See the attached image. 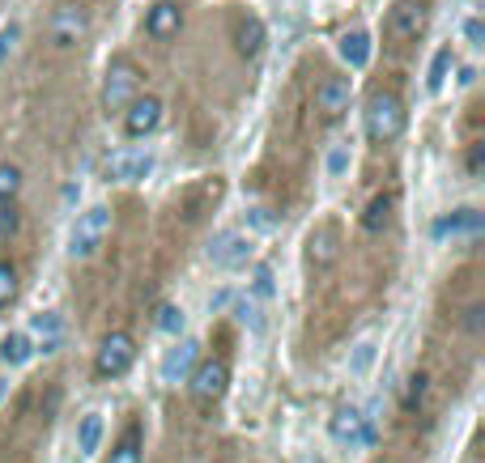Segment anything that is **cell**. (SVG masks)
<instances>
[{
    "label": "cell",
    "instance_id": "cell-1",
    "mask_svg": "<svg viewBox=\"0 0 485 463\" xmlns=\"http://www.w3.org/2000/svg\"><path fill=\"white\" fill-rule=\"evenodd\" d=\"M141 85H146V73H141L137 60H128V56L111 60L107 65V77H102V107L111 115H124L141 98Z\"/></svg>",
    "mask_w": 485,
    "mask_h": 463
},
{
    "label": "cell",
    "instance_id": "cell-2",
    "mask_svg": "<svg viewBox=\"0 0 485 463\" xmlns=\"http://www.w3.org/2000/svg\"><path fill=\"white\" fill-rule=\"evenodd\" d=\"M362 128L375 144H392L404 132V102L392 90H375L362 111Z\"/></svg>",
    "mask_w": 485,
    "mask_h": 463
},
{
    "label": "cell",
    "instance_id": "cell-3",
    "mask_svg": "<svg viewBox=\"0 0 485 463\" xmlns=\"http://www.w3.org/2000/svg\"><path fill=\"white\" fill-rule=\"evenodd\" d=\"M107 230H111V213H107L102 205L77 213V222H73V234H68V256H73V259L94 256L98 247H102V239H107Z\"/></svg>",
    "mask_w": 485,
    "mask_h": 463
},
{
    "label": "cell",
    "instance_id": "cell-4",
    "mask_svg": "<svg viewBox=\"0 0 485 463\" xmlns=\"http://www.w3.org/2000/svg\"><path fill=\"white\" fill-rule=\"evenodd\" d=\"M132 362H137V345H132L128 332H111L94 353V374L98 379H119L128 374Z\"/></svg>",
    "mask_w": 485,
    "mask_h": 463
},
{
    "label": "cell",
    "instance_id": "cell-5",
    "mask_svg": "<svg viewBox=\"0 0 485 463\" xmlns=\"http://www.w3.org/2000/svg\"><path fill=\"white\" fill-rule=\"evenodd\" d=\"M90 34V17H85V9L81 4H60L56 13H51L48 22V43L56 51H73Z\"/></svg>",
    "mask_w": 485,
    "mask_h": 463
},
{
    "label": "cell",
    "instance_id": "cell-6",
    "mask_svg": "<svg viewBox=\"0 0 485 463\" xmlns=\"http://www.w3.org/2000/svg\"><path fill=\"white\" fill-rule=\"evenodd\" d=\"M192 399L196 404H217V399L226 396L230 387V366L222 357H205V362H196L192 366Z\"/></svg>",
    "mask_w": 485,
    "mask_h": 463
},
{
    "label": "cell",
    "instance_id": "cell-7",
    "mask_svg": "<svg viewBox=\"0 0 485 463\" xmlns=\"http://www.w3.org/2000/svg\"><path fill=\"white\" fill-rule=\"evenodd\" d=\"M426 22H430V9L421 0H401V4H392L388 22H384V34H388L392 43H413V39H421Z\"/></svg>",
    "mask_w": 485,
    "mask_h": 463
},
{
    "label": "cell",
    "instance_id": "cell-8",
    "mask_svg": "<svg viewBox=\"0 0 485 463\" xmlns=\"http://www.w3.org/2000/svg\"><path fill=\"white\" fill-rule=\"evenodd\" d=\"M328 430L345 447H375V425L362 408H337V416L328 421Z\"/></svg>",
    "mask_w": 485,
    "mask_h": 463
},
{
    "label": "cell",
    "instance_id": "cell-9",
    "mask_svg": "<svg viewBox=\"0 0 485 463\" xmlns=\"http://www.w3.org/2000/svg\"><path fill=\"white\" fill-rule=\"evenodd\" d=\"M349 98H354V85L349 77H323L315 85V111L323 119H340V115L349 111Z\"/></svg>",
    "mask_w": 485,
    "mask_h": 463
},
{
    "label": "cell",
    "instance_id": "cell-10",
    "mask_svg": "<svg viewBox=\"0 0 485 463\" xmlns=\"http://www.w3.org/2000/svg\"><path fill=\"white\" fill-rule=\"evenodd\" d=\"M251 259V239L247 234H217L209 242V264L213 268H239Z\"/></svg>",
    "mask_w": 485,
    "mask_h": 463
},
{
    "label": "cell",
    "instance_id": "cell-11",
    "mask_svg": "<svg viewBox=\"0 0 485 463\" xmlns=\"http://www.w3.org/2000/svg\"><path fill=\"white\" fill-rule=\"evenodd\" d=\"M162 124V98L146 94V98H137L128 111H124V132L128 136H149V132H158Z\"/></svg>",
    "mask_w": 485,
    "mask_h": 463
},
{
    "label": "cell",
    "instance_id": "cell-12",
    "mask_svg": "<svg viewBox=\"0 0 485 463\" xmlns=\"http://www.w3.org/2000/svg\"><path fill=\"white\" fill-rule=\"evenodd\" d=\"M179 26H183V9H179L175 0H158V4L146 13V34L149 39H175Z\"/></svg>",
    "mask_w": 485,
    "mask_h": 463
},
{
    "label": "cell",
    "instance_id": "cell-13",
    "mask_svg": "<svg viewBox=\"0 0 485 463\" xmlns=\"http://www.w3.org/2000/svg\"><path fill=\"white\" fill-rule=\"evenodd\" d=\"M196 362H200V345H196V340H179L175 349L166 353V362H162V379H166V383H179V379L192 374Z\"/></svg>",
    "mask_w": 485,
    "mask_h": 463
},
{
    "label": "cell",
    "instance_id": "cell-14",
    "mask_svg": "<svg viewBox=\"0 0 485 463\" xmlns=\"http://www.w3.org/2000/svg\"><path fill=\"white\" fill-rule=\"evenodd\" d=\"M477 230H481V213L477 208H455V213H447V217H438L430 225L435 239H460V234H477Z\"/></svg>",
    "mask_w": 485,
    "mask_h": 463
},
{
    "label": "cell",
    "instance_id": "cell-15",
    "mask_svg": "<svg viewBox=\"0 0 485 463\" xmlns=\"http://www.w3.org/2000/svg\"><path fill=\"white\" fill-rule=\"evenodd\" d=\"M154 175V158L149 153H115L107 162V179H119V183H137V179Z\"/></svg>",
    "mask_w": 485,
    "mask_h": 463
},
{
    "label": "cell",
    "instance_id": "cell-16",
    "mask_svg": "<svg viewBox=\"0 0 485 463\" xmlns=\"http://www.w3.org/2000/svg\"><path fill=\"white\" fill-rule=\"evenodd\" d=\"M269 43V31H264V22L260 17H242L239 31H234V51H239L242 60H256L260 51Z\"/></svg>",
    "mask_w": 485,
    "mask_h": 463
},
{
    "label": "cell",
    "instance_id": "cell-17",
    "mask_svg": "<svg viewBox=\"0 0 485 463\" xmlns=\"http://www.w3.org/2000/svg\"><path fill=\"white\" fill-rule=\"evenodd\" d=\"M337 230L332 225H320V230H311L307 239V259L315 268H328V264H337Z\"/></svg>",
    "mask_w": 485,
    "mask_h": 463
},
{
    "label": "cell",
    "instance_id": "cell-18",
    "mask_svg": "<svg viewBox=\"0 0 485 463\" xmlns=\"http://www.w3.org/2000/svg\"><path fill=\"white\" fill-rule=\"evenodd\" d=\"M340 60L349 68H366L371 65V34L366 31H349V34H340Z\"/></svg>",
    "mask_w": 485,
    "mask_h": 463
},
{
    "label": "cell",
    "instance_id": "cell-19",
    "mask_svg": "<svg viewBox=\"0 0 485 463\" xmlns=\"http://www.w3.org/2000/svg\"><path fill=\"white\" fill-rule=\"evenodd\" d=\"M392 208H396V196L379 192L371 205H366V213H362V230H366V234H384L392 225Z\"/></svg>",
    "mask_w": 485,
    "mask_h": 463
},
{
    "label": "cell",
    "instance_id": "cell-20",
    "mask_svg": "<svg viewBox=\"0 0 485 463\" xmlns=\"http://www.w3.org/2000/svg\"><path fill=\"white\" fill-rule=\"evenodd\" d=\"M31 357H34V345L26 332H9L0 340V362H4V366H26Z\"/></svg>",
    "mask_w": 485,
    "mask_h": 463
},
{
    "label": "cell",
    "instance_id": "cell-21",
    "mask_svg": "<svg viewBox=\"0 0 485 463\" xmlns=\"http://www.w3.org/2000/svg\"><path fill=\"white\" fill-rule=\"evenodd\" d=\"M102 447V413H85L77 425V450L81 455H94Z\"/></svg>",
    "mask_w": 485,
    "mask_h": 463
},
{
    "label": "cell",
    "instance_id": "cell-22",
    "mask_svg": "<svg viewBox=\"0 0 485 463\" xmlns=\"http://www.w3.org/2000/svg\"><path fill=\"white\" fill-rule=\"evenodd\" d=\"M107 463H141V425L132 421L128 430H124V438L111 447V459Z\"/></svg>",
    "mask_w": 485,
    "mask_h": 463
},
{
    "label": "cell",
    "instance_id": "cell-23",
    "mask_svg": "<svg viewBox=\"0 0 485 463\" xmlns=\"http://www.w3.org/2000/svg\"><path fill=\"white\" fill-rule=\"evenodd\" d=\"M447 73H452V48H443L435 60H430V73H426V90H430V94H438V90H443V81H447Z\"/></svg>",
    "mask_w": 485,
    "mask_h": 463
},
{
    "label": "cell",
    "instance_id": "cell-24",
    "mask_svg": "<svg viewBox=\"0 0 485 463\" xmlns=\"http://www.w3.org/2000/svg\"><path fill=\"white\" fill-rule=\"evenodd\" d=\"M426 391H430V379L426 374H409V387H404V413H418L426 404Z\"/></svg>",
    "mask_w": 485,
    "mask_h": 463
},
{
    "label": "cell",
    "instance_id": "cell-25",
    "mask_svg": "<svg viewBox=\"0 0 485 463\" xmlns=\"http://www.w3.org/2000/svg\"><path fill=\"white\" fill-rule=\"evenodd\" d=\"M17 192H22V170H17L13 162H4L0 166V205H13Z\"/></svg>",
    "mask_w": 485,
    "mask_h": 463
},
{
    "label": "cell",
    "instance_id": "cell-26",
    "mask_svg": "<svg viewBox=\"0 0 485 463\" xmlns=\"http://www.w3.org/2000/svg\"><path fill=\"white\" fill-rule=\"evenodd\" d=\"M17 298V268L9 259H0V310Z\"/></svg>",
    "mask_w": 485,
    "mask_h": 463
},
{
    "label": "cell",
    "instance_id": "cell-27",
    "mask_svg": "<svg viewBox=\"0 0 485 463\" xmlns=\"http://www.w3.org/2000/svg\"><path fill=\"white\" fill-rule=\"evenodd\" d=\"M154 323H158L162 332H171V336H179L183 332V310H179V306H158V315H154Z\"/></svg>",
    "mask_w": 485,
    "mask_h": 463
},
{
    "label": "cell",
    "instance_id": "cell-28",
    "mask_svg": "<svg viewBox=\"0 0 485 463\" xmlns=\"http://www.w3.org/2000/svg\"><path fill=\"white\" fill-rule=\"evenodd\" d=\"M234 315H239V323H247L251 332H260V328H264V319H260V306L251 302V298H239V302H234Z\"/></svg>",
    "mask_w": 485,
    "mask_h": 463
},
{
    "label": "cell",
    "instance_id": "cell-29",
    "mask_svg": "<svg viewBox=\"0 0 485 463\" xmlns=\"http://www.w3.org/2000/svg\"><path fill=\"white\" fill-rule=\"evenodd\" d=\"M17 225H22V213H17L13 205H0V242H4V239H13V234H17Z\"/></svg>",
    "mask_w": 485,
    "mask_h": 463
},
{
    "label": "cell",
    "instance_id": "cell-30",
    "mask_svg": "<svg viewBox=\"0 0 485 463\" xmlns=\"http://www.w3.org/2000/svg\"><path fill=\"white\" fill-rule=\"evenodd\" d=\"M251 293H256V298H269V293H273V268H269V264H260V268L251 272Z\"/></svg>",
    "mask_w": 485,
    "mask_h": 463
},
{
    "label": "cell",
    "instance_id": "cell-31",
    "mask_svg": "<svg viewBox=\"0 0 485 463\" xmlns=\"http://www.w3.org/2000/svg\"><path fill=\"white\" fill-rule=\"evenodd\" d=\"M34 332L39 336H48V340H60V315H34ZM48 340H43V345H48Z\"/></svg>",
    "mask_w": 485,
    "mask_h": 463
},
{
    "label": "cell",
    "instance_id": "cell-32",
    "mask_svg": "<svg viewBox=\"0 0 485 463\" xmlns=\"http://www.w3.org/2000/svg\"><path fill=\"white\" fill-rule=\"evenodd\" d=\"M17 39H22V26H17V22H9V26L0 31V65H4V56L13 51V43H17Z\"/></svg>",
    "mask_w": 485,
    "mask_h": 463
},
{
    "label": "cell",
    "instance_id": "cell-33",
    "mask_svg": "<svg viewBox=\"0 0 485 463\" xmlns=\"http://www.w3.org/2000/svg\"><path fill=\"white\" fill-rule=\"evenodd\" d=\"M371 362H375V345L366 340V345H357V353H354V362H349V370H354V374H362V370L371 366Z\"/></svg>",
    "mask_w": 485,
    "mask_h": 463
},
{
    "label": "cell",
    "instance_id": "cell-34",
    "mask_svg": "<svg viewBox=\"0 0 485 463\" xmlns=\"http://www.w3.org/2000/svg\"><path fill=\"white\" fill-rule=\"evenodd\" d=\"M345 170H349V153H345V149H332V153H328V175L340 179Z\"/></svg>",
    "mask_w": 485,
    "mask_h": 463
},
{
    "label": "cell",
    "instance_id": "cell-35",
    "mask_svg": "<svg viewBox=\"0 0 485 463\" xmlns=\"http://www.w3.org/2000/svg\"><path fill=\"white\" fill-rule=\"evenodd\" d=\"M464 39H469L472 48H481V43H485V26H481V17H469V22H464Z\"/></svg>",
    "mask_w": 485,
    "mask_h": 463
},
{
    "label": "cell",
    "instance_id": "cell-36",
    "mask_svg": "<svg viewBox=\"0 0 485 463\" xmlns=\"http://www.w3.org/2000/svg\"><path fill=\"white\" fill-rule=\"evenodd\" d=\"M481 170H485V144H472L469 149V175L481 179Z\"/></svg>",
    "mask_w": 485,
    "mask_h": 463
},
{
    "label": "cell",
    "instance_id": "cell-37",
    "mask_svg": "<svg viewBox=\"0 0 485 463\" xmlns=\"http://www.w3.org/2000/svg\"><path fill=\"white\" fill-rule=\"evenodd\" d=\"M481 315H485V306H481V302H472L469 310H464V328H469L472 336L481 332Z\"/></svg>",
    "mask_w": 485,
    "mask_h": 463
},
{
    "label": "cell",
    "instance_id": "cell-38",
    "mask_svg": "<svg viewBox=\"0 0 485 463\" xmlns=\"http://www.w3.org/2000/svg\"><path fill=\"white\" fill-rule=\"evenodd\" d=\"M251 225H256V230H269V225H273V217H269L264 208H251Z\"/></svg>",
    "mask_w": 485,
    "mask_h": 463
},
{
    "label": "cell",
    "instance_id": "cell-39",
    "mask_svg": "<svg viewBox=\"0 0 485 463\" xmlns=\"http://www.w3.org/2000/svg\"><path fill=\"white\" fill-rule=\"evenodd\" d=\"M472 81H477V68L464 65V68H460V85H472Z\"/></svg>",
    "mask_w": 485,
    "mask_h": 463
},
{
    "label": "cell",
    "instance_id": "cell-40",
    "mask_svg": "<svg viewBox=\"0 0 485 463\" xmlns=\"http://www.w3.org/2000/svg\"><path fill=\"white\" fill-rule=\"evenodd\" d=\"M303 463H323V459H303Z\"/></svg>",
    "mask_w": 485,
    "mask_h": 463
}]
</instances>
